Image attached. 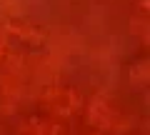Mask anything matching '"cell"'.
Wrapping results in <instances>:
<instances>
[{
    "mask_svg": "<svg viewBox=\"0 0 150 135\" xmlns=\"http://www.w3.org/2000/svg\"><path fill=\"white\" fill-rule=\"evenodd\" d=\"M5 30H8V35L23 40L25 45H40L45 40V33L35 25H28V23H8Z\"/></svg>",
    "mask_w": 150,
    "mask_h": 135,
    "instance_id": "cell-1",
    "label": "cell"
},
{
    "mask_svg": "<svg viewBox=\"0 0 150 135\" xmlns=\"http://www.w3.org/2000/svg\"><path fill=\"white\" fill-rule=\"evenodd\" d=\"M53 108L60 110V113H70V110L78 108V95H75V90H53Z\"/></svg>",
    "mask_w": 150,
    "mask_h": 135,
    "instance_id": "cell-2",
    "label": "cell"
},
{
    "mask_svg": "<svg viewBox=\"0 0 150 135\" xmlns=\"http://www.w3.org/2000/svg\"><path fill=\"white\" fill-rule=\"evenodd\" d=\"M8 58V40L5 35H0V60H5Z\"/></svg>",
    "mask_w": 150,
    "mask_h": 135,
    "instance_id": "cell-3",
    "label": "cell"
}]
</instances>
